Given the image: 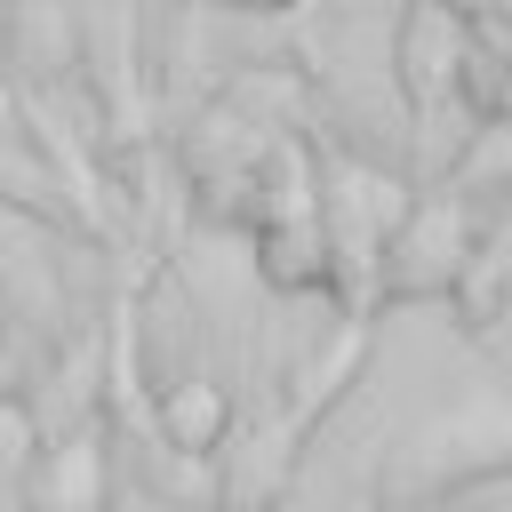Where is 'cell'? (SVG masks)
I'll return each mask as SVG.
<instances>
[{
    "instance_id": "7a4b0ae2",
    "label": "cell",
    "mask_w": 512,
    "mask_h": 512,
    "mask_svg": "<svg viewBox=\"0 0 512 512\" xmlns=\"http://www.w3.org/2000/svg\"><path fill=\"white\" fill-rule=\"evenodd\" d=\"M224 424H232V408H224V392H216L208 376L168 384V400H160V432H168L176 448H216Z\"/></svg>"
},
{
    "instance_id": "5b68a950",
    "label": "cell",
    "mask_w": 512,
    "mask_h": 512,
    "mask_svg": "<svg viewBox=\"0 0 512 512\" xmlns=\"http://www.w3.org/2000/svg\"><path fill=\"white\" fill-rule=\"evenodd\" d=\"M0 512H16V504H8V496H0Z\"/></svg>"
},
{
    "instance_id": "277c9868",
    "label": "cell",
    "mask_w": 512,
    "mask_h": 512,
    "mask_svg": "<svg viewBox=\"0 0 512 512\" xmlns=\"http://www.w3.org/2000/svg\"><path fill=\"white\" fill-rule=\"evenodd\" d=\"M232 8H296V0H232Z\"/></svg>"
},
{
    "instance_id": "6da1fadb",
    "label": "cell",
    "mask_w": 512,
    "mask_h": 512,
    "mask_svg": "<svg viewBox=\"0 0 512 512\" xmlns=\"http://www.w3.org/2000/svg\"><path fill=\"white\" fill-rule=\"evenodd\" d=\"M24 512H112V464L96 432L40 440L24 456Z\"/></svg>"
},
{
    "instance_id": "3957f363",
    "label": "cell",
    "mask_w": 512,
    "mask_h": 512,
    "mask_svg": "<svg viewBox=\"0 0 512 512\" xmlns=\"http://www.w3.org/2000/svg\"><path fill=\"white\" fill-rule=\"evenodd\" d=\"M32 448H40V440H32V416H24L16 400H0V480H16Z\"/></svg>"
}]
</instances>
